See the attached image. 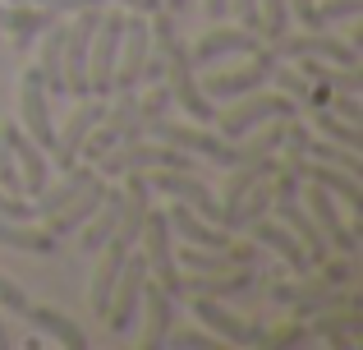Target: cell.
Masks as SVG:
<instances>
[{"mask_svg": "<svg viewBox=\"0 0 363 350\" xmlns=\"http://www.w3.org/2000/svg\"><path fill=\"white\" fill-rule=\"evenodd\" d=\"M327 111H331V116H340V120H350V125H363V106H359L354 92H331Z\"/></svg>", "mask_w": 363, "mask_h": 350, "instance_id": "f6af8a7d", "label": "cell"}, {"mask_svg": "<svg viewBox=\"0 0 363 350\" xmlns=\"http://www.w3.org/2000/svg\"><path fill=\"white\" fill-rule=\"evenodd\" d=\"M0 217H9V222H33V203H28L23 194H5V189H0Z\"/></svg>", "mask_w": 363, "mask_h": 350, "instance_id": "7dc6e473", "label": "cell"}, {"mask_svg": "<svg viewBox=\"0 0 363 350\" xmlns=\"http://www.w3.org/2000/svg\"><path fill=\"white\" fill-rule=\"evenodd\" d=\"M184 295H212V300H240L253 295V268H235V272H216V277H184Z\"/></svg>", "mask_w": 363, "mask_h": 350, "instance_id": "f1b7e54d", "label": "cell"}, {"mask_svg": "<svg viewBox=\"0 0 363 350\" xmlns=\"http://www.w3.org/2000/svg\"><path fill=\"white\" fill-rule=\"evenodd\" d=\"M322 83H327L331 92H359L363 70H354V65H331V70H322Z\"/></svg>", "mask_w": 363, "mask_h": 350, "instance_id": "b9f144b4", "label": "cell"}, {"mask_svg": "<svg viewBox=\"0 0 363 350\" xmlns=\"http://www.w3.org/2000/svg\"><path fill=\"white\" fill-rule=\"evenodd\" d=\"M272 212L281 217V222L290 226L294 235H299V244L308 249V263H313V268H318V263H322V258L331 253L327 235L318 231V222H313V212H308V207L299 203V194H272Z\"/></svg>", "mask_w": 363, "mask_h": 350, "instance_id": "d6986e66", "label": "cell"}, {"mask_svg": "<svg viewBox=\"0 0 363 350\" xmlns=\"http://www.w3.org/2000/svg\"><path fill=\"white\" fill-rule=\"evenodd\" d=\"M267 212H272V180H257V185L248 189L240 203L225 207V212L216 217V222H221L225 231H248V226H253L257 217H267Z\"/></svg>", "mask_w": 363, "mask_h": 350, "instance_id": "e575fe53", "label": "cell"}, {"mask_svg": "<svg viewBox=\"0 0 363 350\" xmlns=\"http://www.w3.org/2000/svg\"><path fill=\"white\" fill-rule=\"evenodd\" d=\"M143 281H147V263H143V253H133L129 249V258H124V268H120V281H116V290H111V305H106V327L111 332H129L133 323H138V300H143Z\"/></svg>", "mask_w": 363, "mask_h": 350, "instance_id": "7c38bea8", "label": "cell"}, {"mask_svg": "<svg viewBox=\"0 0 363 350\" xmlns=\"http://www.w3.org/2000/svg\"><path fill=\"white\" fill-rule=\"evenodd\" d=\"M303 207L313 212L318 231L327 235L331 253H354V249H359V222H345V217H340V198H336V194H327L322 185H308Z\"/></svg>", "mask_w": 363, "mask_h": 350, "instance_id": "4fadbf2b", "label": "cell"}, {"mask_svg": "<svg viewBox=\"0 0 363 350\" xmlns=\"http://www.w3.org/2000/svg\"><path fill=\"white\" fill-rule=\"evenodd\" d=\"M37 74L46 83V97H65V18H51L37 33Z\"/></svg>", "mask_w": 363, "mask_h": 350, "instance_id": "cb8c5ba5", "label": "cell"}, {"mask_svg": "<svg viewBox=\"0 0 363 350\" xmlns=\"http://www.w3.org/2000/svg\"><path fill=\"white\" fill-rule=\"evenodd\" d=\"M313 337H363V314L359 309H322V314L303 318Z\"/></svg>", "mask_w": 363, "mask_h": 350, "instance_id": "d590c367", "label": "cell"}, {"mask_svg": "<svg viewBox=\"0 0 363 350\" xmlns=\"http://www.w3.org/2000/svg\"><path fill=\"white\" fill-rule=\"evenodd\" d=\"M331 346H340V350H350V346H359V337H327Z\"/></svg>", "mask_w": 363, "mask_h": 350, "instance_id": "db71d44e", "label": "cell"}, {"mask_svg": "<svg viewBox=\"0 0 363 350\" xmlns=\"http://www.w3.org/2000/svg\"><path fill=\"white\" fill-rule=\"evenodd\" d=\"M138 244H143V263H147V277L157 281L166 295L184 300V277H179V268H175V244H170L166 207H147V217H143V231H138Z\"/></svg>", "mask_w": 363, "mask_h": 350, "instance_id": "5b68a950", "label": "cell"}, {"mask_svg": "<svg viewBox=\"0 0 363 350\" xmlns=\"http://www.w3.org/2000/svg\"><path fill=\"white\" fill-rule=\"evenodd\" d=\"M101 194H106V175H97V180H92V185L83 189L79 198H69V203H65L55 217H42V222H46V231H51L55 240H69V235H79L83 226H88V217L97 212Z\"/></svg>", "mask_w": 363, "mask_h": 350, "instance_id": "4316f807", "label": "cell"}, {"mask_svg": "<svg viewBox=\"0 0 363 350\" xmlns=\"http://www.w3.org/2000/svg\"><path fill=\"white\" fill-rule=\"evenodd\" d=\"M147 185L157 189V194H166V198H175V203H189L198 217H221V203H216V194L207 189V180H198L194 171H152L147 175ZM221 226V222H216Z\"/></svg>", "mask_w": 363, "mask_h": 350, "instance_id": "9a60e30c", "label": "cell"}, {"mask_svg": "<svg viewBox=\"0 0 363 350\" xmlns=\"http://www.w3.org/2000/svg\"><path fill=\"white\" fill-rule=\"evenodd\" d=\"M120 37H124V9L101 5L97 33L88 46V92L111 102V79H116V55H120Z\"/></svg>", "mask_w": 363, "mask_h": 350, "instance_id": "8992f818", "label": "cell"}, {"mask_svg": "<svg viewBox=\"0 0 363 350\" xmlns=\"http://www.w3.org/2000/svg\"><path fill=\"white\" fill-rule=\"evenodd\" d=\"M101 9H79L74 23H65V97H88V46L97 33Z\"/></svg>", "mask_w": 363, "mask_h": 350, "instance_id": "ba28073f", "label": "cell"}, {"mask_svg": "<svg viewBox=\"0 0 363 350\" xmlns=\"http://www.w3.org/2000/svg\"><path fill=\"white\" fill-rule=\"evenodd\" d=\"M106 249V258L97 263V272H92V290H88V305H92V314H106V305H111V290H116V281H120V268H124V258H129V249L116 240H106L101 244Z\"/></svg>", "mask_w": 363, "mask_h": 350, "instance_id": "d6a6232c", "label": "cell"}, {"mask_svg": "<svg viewBox=\"0 0 363 350\" xmlns=\"http://www.w3.org/2000/svg\"><path fill=\"white\" fill-rule=\"evenodd\" d=\"M272 79L281 83V92L290 102H308V92H313V83L303 79V74H290V70H272Z\"/></svg>", "mask_w": 363, "mask_h": 350, "instance_id": "bcb514c9", "label": "cell"}, {"mask_svg": "<svg viewBox=\"0 0 363 350\" xmlns=\"http://www.w3.org/2000/svg\"><path fill=\"white\" fill-rule=\"evenodd\" d=\"M262 51V33H253V28H216V33H207L203 42L194 46V65H221V60H230V55H257Z\"/></svg>", "mask_w": 363, "mask_h": 350, "instance_id": "e0dca14e", "label": "cell"}, {"mask_svg": "<svg viewBox=\"0 0 363 350\" xmlns=\"http://www.w3.org/2000/svg\"><path fill=\"white\" fill-rule=\"evenodd\" d=\"M294 166H299V175H303V180L322 185L327 194H336L340 203L350 207V217H354V222H363V180H359V175L340 171V166H327V162H308V157H299Z\"/></svg>", "mask_w": 363, "mask_h": 350, "instance_id": "7402d4cb", "label": "cell"}, {"mask_svg": "<svg viewBox=\"0 0 363 350\" xmlns=\"http://www.w3.org/2000/svg\"><path fill=\"white\" fill-rule=\"evenodd\" d=\"M248 235H253V244H262V249L281 253V258L290 263V272H313V263H308V249L299 244V235H294L285 222H272V217H257V222L248 226Z\"/></svg>", "mask_w": 363, "mask_h": 350, "instance_id": "484cf974", "label": "cell"}, {"mask_svg": "<svg viewBox=\"0 0 363 350\" xmlns=\"http://www.w3.org/2000/svg\"><path fill=\"white\" fill-rule=\"evenodd\" d=\"M65 175H69V180H60V185H46L42 194L28 198V203H33V217H55L65 203H69V198H79L83 189L97 180V166H92V162H88V166H69Z\"/></svg>", "mask_w": 363, "mask_h": 350, "instance_id": "83f0119b", "label": "cell"}, {"mask_svg": "<svg viewBox=\"0 0 363 350\" xmlns=\"http://www.w3.org/2000/svg\"><path fill=\"white\" fill-rule=\"evenodd\" d=\"M120 207H124V189H111V185H106V194H101L97 212H92V217H88V226L79 231V240H83V249H88V253H101V244L116 235V226H120Z\"/></svg>", "mask_w": 363, "mask_h": 350, "instance_id": "4dcf8cb0", "label": "cell"}, {"mask_svg": "<svg viewBox=\"0 0 363 350\" xmlns=\"http://www.w3.org/2000/svg\"><path fill=\"white\" fill-rule=\"evenodd\" d=\"M152 207V185L147 171H129V185H124V207H120V226L111 240L124 244V249H138V231H143V217Z\"/></svg>", "mask_w": 363, "mask_h": 350, "instance_id": "603a6c76", "label": "cell"}, {"mask_svg": "<svg viewBox=\"0 0 363 350\" xmlns=\"http://www.w3.org/2000/svg\"><path fill=\"white\" fill-rule=\"evenodd\" d=\"M303 157H308V162L340 166V171H350V175H359V180H363V162H359V153H354V148H340V143H318V138H308Z\"/></svg>", "mask_w": 363, "mask_h": 350, "instance_id": "74e56055", "label": "cell"}, {"mask_svg": "<svg viewBox=\"0 0 363 350\" xmlns=\"http://www.w3.org/2000/svg\"><path fill=\"white\" fill-rule=\"evenodd\" d=\"M0 189H5V194H23V180H18V162H14V148H9L5 129H0Z\"/></svg>", "mask_w": 363, "mask_h": 350, "instance_id": "7bdbcfd3", "label": "cell"}, {"mask_svg": "<svg viewBox=\"0 0 363 350\" xmlns=\"http://www.w3.org/2000/svg\"><path fill=\"white\" fill-rule=\"evenodd\" d=\"M318 337L308 332V323H290V327H276V332H262L257 337V346H267V350H303V346H313Z\"/></svg>", "mask_w": 363, "mask_h": 350, "instance_id": "ab89813d", "label": "cell"}, {"mask_svg": "<svg viewBox=\"0 0 363 350\" xmlns=\"http://www.w3.org/2000/svg\"><path fill=\"white\" fill-rule=\"evenodd\" d=\"M129 171H194L189 153L157 138H124L97 162V175H129Z\"/></svg>", "mask_w": 363, "mask_h": 350, "instance_id": "3957f363", "label": "cell"}, {"mask_svg": "<svg viewBox=\"0 0 363 350\" xmlns=\"http://www.w3.org/2000/svg\"><path fill=\"white\" fill-rule=\"evenodd\" d=\"M23 318H28V327H37V337H46V341L69 346V350H88V337H83V327L74 323V318H65L60 309H37V305H28Z\"/></svg>", "mask_w": 363, "mask_h": 350, "instance_id": "f546056e", "label": "cell"}, {"mask_svg": "<svg viewBox=\"0 0 363 350\" xmlns=\"http://www.w3.org/2000/svg\"><path fill=\"white\" fill-rule=\"evenodd\" d=\"M0 309H9V314H23V309H28V295H23L18 281L0 277Z\"/></svg>", "mask_w": 363, "mask_h": 350, "instance_id": "c3c4849f", "label": "cell"}, {"mask_svg": "<svg viewBox=\"0 0 363 350\" xmlns=\"http://www.w3.org/2000/svg\"><path fill=\"white\" fill-rule=\"evenodd\" d=\"M354 14H363V0H322V5H313L318 28H331V23H340V18H354Z\"/></svg>", "mask_w": 363, "mask_h": 350, "instance_id": "60d3db41", "label": "cell"}, {"mask_svg": "<svg viewBox=\"0 0 363 350\" xmlns=\"http://www.w3.org/2000/svg\"><path fill=\"white\" fill-rule=\"evenodd\" d=\"M207 70H212V65H207ZM272 70H276V55L272 51H257L248 65H240V70H221V65H216L198 88H203L212 102H221V106H225V102L244 97V92H257L267 79H272Z\"/></svg>", "mask_w": 363, "mask_h": 350, "instance_id": "9c48e42d", "label": "cell"}, {"mask_svg": "<svg viewBox=\"0 0 363 350\" xmlns=\"http://www.w3.org/2000/svg\"><path fill=\"white\" fill-rule=\"evenodd\" d=\"M230 9L240 14L244 28H253V33H257V23H262V14H257V0H230Z\"/></svg>", "mask_w": 363, "mask_h": 350, "instance_id": "816d5d0a", "label": "cell"}, {"mask_svg": "<svg viewBox=\"0 0 363 350\" xmlns=\"http://www.w3.org/2000/svg\"><path fill=\"white\" fill-rule=\"evenodd\" d=\"M138 138H157V143H170V148H179V153H189V157H207V162H216V166L248 162L240 138L230 143V138H216V134H207L203 125H179V120H170V116H157V120H147V125L138 129Z\"/></svg>", "mask_w": 363, "mask_h": 350, "instance_id": "6da1fadb", "label": "cell"}, {"mask_svg": "<svg viewBox=\"0 0 363 350\" xmlns=\"http://www.w3.org/2000/svg\"><path fill=\"white\" fill-rule=\"evenodd\" d=\"M101 116H106V97H79V106L69 111V120H65V129L55 134V166L60 171H69V166H79V148L83 138L92 134V125H101Z\"/></svg>", "mask_w": 363, "mask_h": 350, "instance_id": "5bb4252c", "label": "cell"}, {"mask_svg": "<svg viewBox=\"0 0 363 350\" xmlns=\"http://www.w3.org/2000/svg\"><path fill=\"white\" fill-rule=\"evenodd\" d=\"M257 263V249L253 244H225V249H175V268L184 272H198V277H216V272H235V268H253Z\"/></svg>", "mask_w": 363, "mask_h": 350, "instance_id": "2e32d148", "label": "cell"}, {"mask_svg": "<svg viewBox=\"0 0 363 350\" xmlns=\"http://www.w3.org/2000/svg\"><path fill=\"white\" fill-rule=\"evenodd\" d=\"M0 244H5V249H18V253L51 258L60 240H55L46 226H28V222H9V217H0Z\"/></svg>", "mask_w": 363, "mask_h": 350, "instance_id": "836d02e7", "label": "cell"}, {"mask_svg": "<svg viewBox=\"0 0 363 350\" xmlns=\"http://www.w3.org/2000/svg\"><path fill=\"white\" fill-rule=\"evenodd\" d=\"M51 18H60V14H55V9H46V5H33V0H18V5H9V9H5L0 28L14 37V46H33V42H37V33H42Z\"/></svg>", "mask_w": 363, "mask_h": 350, "instance_id": "1f68e13d", "label": "cell"}, {"mask_svg": "<svg viewBox=\"0 0 363 350\" xmlns=\"http://www.w3.org/2000/svg\"><path fill=\"white\" fill-rule=\"evenodd\" d=\"M299 116V106H294L285 92H244V97L225 102V111H216V129H221V138H248V129L267 125V120H294Z\"/></svg>", "mask_w": 363, "mask_h": 350, "instance_id": "7a4b0ae2", "label": "cell"}, {"mask_svg": "<svg viewBox=\"0 0 363 350\" xmlns=\"http://www.w3.org/2000/svg\"><path fill=\"white\" fill-rule=\"evenodd\" d=\"M276 60H322V65H359V51L350 42H340V37L331 33H318V28H303V33H281L276 37Z\"/></svg>", "mask_w": 363, "mask_h": 350, "instance_id": "52a82bcc", "label": "cell"}, {"mask_svg": "<svg viewBox=\"0 0 363 350\" xmlns=\"http://www.w3.org/2000/svg\"><path fill=\"white\" fill-rule=\"evenodd\" d=\"M18 120H23L18 129H23V134L33 138L46 157H51L55 153V125H51L46 83H42V74H37V65H33V70H23V83H18Z\"/></svg>", "mask_w": 363, "mask_h": 350, "instance_id": "8fae6325", "label": "cell"}, {"mask_svg": "<svg viewBox=\"0 0 363 350\" xmlns=\"http://www.w3.org/2000/svg\"><path fill=\"white\" fill-rule=\"evenodd\" d=\"M33 5H46L55 14H79V9H101L106 0H33Z\"/></svg>", "mask_w": 363, "mask_h": 350, "instance_id": "681fc988", "label": "cell"}, {"mask_svg": "<svg viewBox=\"0 0 363 350\" xmlns=\"http://www.w3.org/2000/svg\"><path fill=\"white\" fill-rule=\"evenodd\" d=\"M138 309H143V337H138V346L143 350H161V346H166V332L175 327V295H166V290L147 277V281H143Z\"/></svg>", "mask_w": 363, "mask_h": 350, "instance_id": "ffe728a7", "label": "cell"}, {"mask_svg": "<svg viewBox=\"0 0 363 350\" xmlns=\"http://www.w3.org/2000/svg\"><path fill=\"white\" fill-rule=\"evenodd\" d=\"M9 138V148H14V162H18V180H23V194H42L46 185H51V162H46V153L33 143V138L23 134L18 125H0Z\"/></svg>", "mask_w": 363, "mask_h": 350, "instance_id": "d4e9b609", "label": "cell"}, {"mask_svg": "<svg viewBox=\"0 0 363 350\" xmlns=\"http://www.w3.org/2000/svg\"><path fill=\"white\" fill-rule=\"evenodd\" d=\"M194 318L207 327L212 337H221L225 346H257V327L244 323V318H235L230 309H225V300H212V295H194Z\"/></svg>", "mask_w": 363, "mask_h": 350, "instance_id": "ac0fdd59", "label": "cell"}, {"mask_svg": "<svg viewBox=\"0 0 363 350\" xmlns=\"http://www.w3.org/2000/svg\"><path fill=\"white\" fill-rule=\"evenodd\" d=\"M285 9H290V18L299 28H318V18H313V0H285Z\"/></svg>", "mask_w": 363, "mask_h": 350, "instance_id": "f907efd6", "label": "cell"}, {"mask_svg": "<svg viewBox=\"0 0 363 350\" xmlns=\"http://www.w3.org/2000/svg\"><path fill=\"white\" fill-rule=\"evenodd\" d=\"M152 55V28L147 14H129L124 9V37H120V55H116V79H111V92H133L138 88V74Z\"/></svg>", "mask_w": 363, "mask_h": 350, "instance_id": "30bf717a", "label": "cell"}, {"mask_svg": "<svg viewBox=\"0 0 363 350\" xmlns=\"http://www.w3.org/2000/svg\"><path fill=\"white\" fill-rule=\"evenodd\" d=\"M308 116H313V125H318V134L327 138V143H340V148H363V125H350V120H340V116H331L327 106H308Z\"/></svg>", "mask_w": 363, "mask_h": 350, "instance_id": "8d00e7d4", "label": "cell"}, {"mask_svg": "<svg viewBox=\"0 0 363 350\" xmlns=\"http://www.w3.org/2000/svg\"><path fill=\"white\" fill-rule=\"evenodd\" d=\"M166 222H170V235H179V240L194 244V249H225V244H230V231H225V226L198 217L189 203H175V198H170V207H166Z\"/></svg>", "mask_w": 363, "mask_h": 350, "instance_id": "44dd1931", "label": "cell"}, {"mask_svg": "<svg viewBox=\"0 0 363 350\" xmlns=\"http://www.w3.org/2000/svg\"><path fill=\"white\" fill-rule=\"evenodd\" d=\"M116 5H124L129 14H152V9H157L161 0H116Z\"/></svg>", "mask_w": 363, "mask_h": 350, "instance_id": "f5cc1de1", "label": "cell"}, {"mask_svg": "<svg viewBox=\"0 0 363 350\" xmlns=\"http://www.w3.org/2000/svg\"><path fill=\"white\" fill-rule=\"evenodd\" d=\"M14 346V337H9V327H5V318H0V350H9Z\"/></svg>", "mask_w": 363, "mask_h": 350, "instance_id": "11a10c76", "label": "cell"}, {"mask_svg": "<svg viewBox=\"0 0 363 350\" xmlns=\"http://www.w3.org/2000/svg\"><path fill=\"white\" fill-rule=\"evenodd\" d=\"M161 55H166V79H161V83L170 88V102H175V106L184 111V116L194 120V125H212L216 102L207 97L203 88H198V74H194L198 65H194V55H189V46L175 37V42H170Z\"/></svg>", "mask_w": 363, "mask_h": 350, "instance_id": "277c9868", "label": "cell"}, {"mask_svg": "<svg viewBox=\"0 0 363 350\" xmlns=\"http://www.w3.org/2000/svg\"><path fill=\"white\" fill-rule=\"evenodd\" d=\"M166 346H175V350H216V346H225V341H221V337H212V332H179V327H170Z\"/></svg>", "mask_w": 363, "mask_h": 350, "instance_id": "ee69618b", "label": "cell"}, {"mask_svg": "<svg viewBox=\"0 0 363 350\" xmlns=\"http://www.w3.org/2000/svg\"><path fill=\"white\" fill-rule=\"evenodd\" d=\"M313 272H318L327 286H359V258L354 253H327Z\"/></svg>", "mask_w": 363, "mask_h": 350, "instance_id": "f35d334b", "label": "cell"}]
</instances>
